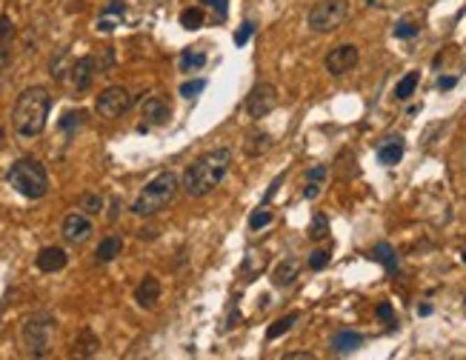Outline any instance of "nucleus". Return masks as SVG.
Listing matches in <instances>:
<instances>
[{"label":"nucleus","instance_id":"nucleus-1","mask_svg":"<svg viewBox=\"0 0 466 360\" xmlns=\"http://www.w3.org/2000/svg\"><path fill=\"white\" fill-rule=\"evenodd\" d=\"M229 166H232V152L226 146H217L186 166L180 177V189L189 197H206L209 192H214L224 183V177L229 174Z\"/></svg>","mask_w":466,"mask_h":360},{"label":"nucleus","instance_id":"nucleus-2","mask_svg":"<svg viewBox=\"0 0 466 360\" xmlns=\"http://www.w3.org/2000/svg\"><path fill=\"white\" fill-rule=\"evenodd\" d=\"M52 112V95L43 86H29L20 92L12 109V126L20 137H38L46 129V120Z\"/></svg>","mask_w":466,"mask_h":360},{"label":"nucleus","instance_id":"nucleus-3","mask_svg":"<svg viewBox=\"0 0 466 360\" xmlns=\"http://www.w3.org/2000/svg\"><path fill=\"white\" fill-rule=\"evenodd\" d=\"M177 189H180V177L175 172H161L154 174L149 183L140 189V195L135 197L132 203V215L138 218H152L158 215L161 209H166L175 197H177Z\"/></svg>","mask_w":466,"mask_h":360},{"label":"nucleus","instance_id":"nucleus-4","mask_svg":"<svg viewBox=\"0 0 466 360\" xmlns=\"http://www.w3.org/2000/svg\"><path fill=\"white\" fill-rule=\"evenodd\" d=\"M9 186L29 197V200H41L46 192H49V174H46V166L35 158H20L9 166Z\"/></svg>","mask_w":466,"mask_h":360},{"label":"nucleus","instance_id":"nucleus-5","mask_svg":"<svg viewBox=\"0 0 466 360\" xmlns=\"http://www.w3.org/2000/svg\"><path fill=\"white\" fill-rule=\"evenodd\" d=\"M52 335H54V317L49 312H38L32 315L23 329H20V340H23V349L32 354V357H46L49 349H52Z\"/></svg>","mask_w":466,"mask_h":360},{"label":"nucleus","instance_id":"nucleus-6","mask_svg":"<svg viewBox=\"0 0 466 360\" xmlns=\"http://www.w3.org/2000/svg\"><path fill=\"white\" fill-rule=\"evenodd\" d=\"M349 17V0H321V3H315L312 9H309V29L318 35H329L335 32V29L340 26Z\"/></svg>","mask_w":466,"mask_h":360},{"label":"nucleus","instance_id":"nucleus-7","mask_svg":"<svg viewBox=\"0 0 466 360\" xmlns=\"http://www.w3.org/2000/svg\"><path fill=\"white\" fill-rule=\"evenodd\" d=\"M129 106H132V98H129V92H126L123 86H109V89H103V92L98 95V100H95V112H98L101 117H106V120H115V117H120V114H126Z\"/></svg>","mask_w":466,"mask_h":360},{"label":"nucleus","instance_id":"nucleus-8","mask_svg":"<svg viewBox=\"0 0 466 360\" xmlns=\"http://www.w3.org/2000/svg\"><path fill=\"white\" fill-rule=\"evenodd\" d=\"M246 114H249L252 120H261L266 117L275 106H277V89L272 83H258L249 95H246Z\"/></svg>","mask_w":466,"mask_h":360},{"label":"nucleus","instance_id":"nucleus-9","mask_svg":"<svg viewBox=\"0 0 466 360\" xmlns=\"http://www.w3.org/2000/svg\"><path fill=\"white\" fill-rule=\"evenodd\" d=\"M358 60H361V49L352 46V43H344V46L329 49V54H326V60H323V66H326L329 75L340 77V75L352 72V69L358 66Z\"/></svg>","mask_w":466,"mask_h":360},{"label":"nucleus","instance_id":"nucleus-10","mask_svg":"<svg viewBox=\"0 0 466 360\" xmlns=\"http://www.w3.org/2000/svg\"><path fill=\"white\" fill-rule=\"evenodd\" d=\"M92 234H95V226H92L89 215H83V212L66 215V220H64V240H66V243L80 246V243H86Z\"/></svg>","mask_w":466,"mask_h":360},{"label":"nucleus","instance_id":"nucleus-11","mask_svg":"<svg viewBox=\"0 0 466 360\" xmlns=\"http://www.w3.org/2000/svg\"><path fill=\"white\" fill-rule=\"evenodd\" d=\"M35 263H38V269H41L43 275H54V272H60V269H66L69 257H66V252L60 249V246H46V249L38 252Z\"/></svg>","mask_w":466,"mask_h":360},{"label":"nucleus","instance_id":"nucleus-12","mask_svg":"<svg viewBox=\"0 0 466 360\" xmlns=\"http://www.w3.org/2000/svg\"><path fill=\"white\" fill-rule=\"evenodd\" d=\"M161 280L158 278H152V275H146L140 283H138V289H135V303L140 306V309H152L154 303L161 300Z\"/></svg>","mask_w":466,"mask_h":360},{"label":"nucleus","instance_id":"nucleus-13","mask_svg":"<svg viewBox=\"0 0 466 360\" xmlns=\"http://www.w3.org/2000/svg\"><path fill=\"white\" fill-rule=\"evenodd\" d=\"M95 69H98L95 57H78L75 60V66H72L69 75H72V83H75L78 92H83V89L92 86V80H95Z\"/></svg>","mask_w":466,"mask_h":360},{"label":"nucleus","instance_id":"nucleus-14","mask_svg":"<svg viewBox=\"0 0 466 360\" xmlns=\"http://www.w3.org/2000/svg\"><path fill=\"white\" fill-rule=\"evenodd\" d=\"M143 120H149V123H166L169 120V103L163 95H154V98H146L143 100Z\"/></svg>","mask_w":466,"mask_h":360},{"label":"nucleus","instance_id":"nucleus-15","mask_svg":"<svg viewBox=\"0 0 466 360\" xmlns=\"http://www.w3.org/2000/svg\"><path fill=\"white\" fill-rule=\"evenodd\" d=\"M298 272H300L298 260H295V257H286V260H281V263H277V269L272 272V280H275V286L286 289V286H292V283L298 280Z\"/></svg>","mask_w":466,"mask_h":360},{"label":"nucleus","instance_id":"nucleus-16","mask_svg":"<svg viewBox=\"0 0 466 360\" xmlns=\"http://www.w3.org/2000/svg\"><path fill=\"white\" fill-rule=\"evenodd\" d=\"M361 346H363V338L358 332H352V329H340V332L335 335V340H332V349L337 354H349V352H355Z\"/></svg>","mask_w":466,"mask_h":360},{"label":"nucleus","instance_id":"nucleus-17","mask_svg":"<svg viewBox=\"0 0 466 360\" xmlns=\"http://www.w3.org/2000/svg\"><path fill=\"white\" fill-rule=\"evenodd\" d=\"M120 252H123V240H120L117 234H109V237H103L101 243H98V249H95V260H98V263H112Z\"/></svg>","mask_w":466,"mask_h":360},{"label":"nucleus","instance_id":"nucleus-18","mask_svg":"<svg viewBox=\"0 0 466 360\" xmlns=\"http://www.w3.org/2000/svg\"><path fill=\"white\" fill-rule=\"evenodd\" d=\"M177 66H180V72H186V75H189V72H198V69L206 66V54L198 52V49H186V52H180Z\"/></svg>","mask_w":466,"mask_h":360},{"label":"nucleus","instance_id":"nucleus-19","mask_svg":"<svg viewBox=\"0 0 466 360\" xmlns=\"http://www.w3.org/2000/svg\"><path fill=\"white\" fill-rule=\"evenodd\" d=\"M400 158H403V140H398V137L378 149V160L384 166H395V163H400Z\"/></svg>","mask_w":466,"mask_h":360},{"label":"nucleus","instance_id":"nucleus-20","mask_svg":"<svg viewBox=\"0 0 466 360\" xmlns=\"http://www.w3.org/2000/svg\"><path fill=\"white\" fill-rule=\"evenodd\" d=\"M418 83H421V72H409L407 77H403V80L395 86V98H398V100H409V98L415 95Z\"/></svg>","mask_w":466,"mask_h":360},{"label":"nucleus","instance_id":"nucleus-21","mask_svg":"<svg viewBox=\"0 0 466 360\" xmlns=\"http://www.w3.org/2000/svg\"><path fill=\"white\" fill-rule=\"evenodd\" d=\"M98 346H101V343H98V338L92 335L89 329H83L80 338L75 340V352H72V354H78V357H80V354H83V357H89V354H95V352H98Z\"/></svg>","mask_w":466,"mask_h":360},{"label":"nucleus","instance_id":"nucleus-22","mask_svg":"<svg viewBox=\"0 0 466 360\" xmlns=\"http://www.w3.org/2000/svg\"><path fill=\"white\" fill-rule=\"evenodd\" d=\"M295 323H298V315H295V312H292V315H284L281 320H275V323L266 329V340H277L281 335H286Z\"/></svg>","mask_w":466,"mask_h":360},{"label":"nucleus","instance_id":"nucleus-23","mask_svg":"<svg viewBox=\"0 0 466 360\" xmlns=\"http://www.w3.org/2000/svg\"><path fill=\"white\" fill-rule=\"evenodd\" d=\"M272 218H275L272 206H269V203H263V206H258L255 212L249 215V229H252V232H261V229H266V226L272 223Z\"/></svg>","mask_w":466,"mask_h":360},{"label":"nucleus","instance_id":"nucleus-24","mask_svg":"<svg viewBox=\"0 0 466 360\" xmlns=\"http://www.w3.org/2000/svg\"><path fill=\"white\" fill-rule=\"evenodd\" d=\"M180 26H183V29H198V26H203V9H201V6L183 9V12H180Z\"/></svg>","mask_w":466,"mask_h":360},{"label":"nucleus","instance_id":"nucleus-25","mask_svg":"<svg viewBox=\"0 0 466 360\" xmlns=\"http://www.w3.org/2000/svg\"><path fill=\"white\" fill-rule=\"evenodd\" d=\"M418 32H421V26H418L415 20H398L395 29H392V35H395L398 40H409V38H415Z\"/></svg>","mask_w":466,"mask_h":360},{"label":"nucleus","instance_id":"nucleus-26","mask_svg":"<svg viewBox=\"0 0 466 360\" xmlns=\"http://www.w3.org/2000/svg\"><path fill=\"white\" fill-rule=\"evenodd\" d=\"M266 149H269V135H266V132H255V135L249 137V146H246V155L258 158L261 152H266Z\"/></svg>","mask_w":466,"mask_h":360},{"label":"nucleus","instance_id":"nucleus-27","mask_svg":"<svg viewBox=\"0 0 466 360\" xmlns=\"http://www.w3.org/2000/svg\"><path fill=\"white\" fill-rule=\"evenodd\" d=\"M375 257H378V263H384L389 269V272H395V269H398V257H395V249L389 243H378L375 246Z\"/></svg>","mask_w":466,"mask_h":360},{"label":"nucleus","instance_id":"nucleus-28","mask_svg":"<svg viewBox=\"0 0 466 360\" xmlns=\"http://www.w3.org/2000/svg\"><path fill=\"white\" fill-rule=\"evenodd\" d=\"M326 234H329V220H326V215H315L312 223H309V237H312V240H323Z\"/></svg>","mask_w":466,"mask_h":360},{"label":"nucleus","instance_id":"nucleus-29","mask_svg":"<svg viewBox=\"0 0 466 360\" xmlns=\"http://www.w3.org/2000/svg\"><path fill=\"white\" fill-rule=\"evenodd\" d=\"M80 206H83L86 215H101L103 212V197L101 195H83Z\"/></svg>","mask_w":466,"mask_h":360},{"label":"nucleus","instance_id":"nucleus-30","mask_svg":"<svg viewBox=\"0 0 466 360\" xmlns=\"http://www.w3.org/2000/svg\"><path fill=\"white\" fill-rule=\"evenodd\" d=\"M326 266H329V252L326 249H318V252L309 255V269H312V272H321V269H326Z\"/></svg>","mask_w":466,"mask_h":360},{"label":"nucleus","instance_id":"nucleus-31","mask_svg":"<svg viewBox=\"0 0 466 360\" xmlns=\"http://www.w3.org/2000/svg\"><path fill=\"white\" fill-rule=\"evenodd\" d=\"M86 120V112H69V114H64V120H60V129L64 132H72L75 126H80Z\"/></svg>","mask_w":466,"mask_h":360},{"label":"nucleus","instance_id":"nucleus-32","mask_svg":"<svg viewBox=\"0 0 466 360\" xmlns=\"http://www.w3.org/2000/svg\"><path fill=\"white\" fill-rule=\"evenodd\" d=\"M203 86H206L203 77H201V80H186V83L180 86V98H195V95H201Z\"/></svg>","mask_w":466,"mask_h":360},{"label":"nucleus","instance_id":"nucleus-33","mask_svg":"<svg viewBox=\"0 0 466 360\" xmlns=\"http://www.w3.org/2000/svg\"><path fill=\"white\" fill-rule=\"evenodd\" d=\"M329 177V169L326 166H312L306 172V180H315V183H323V180Z\"/></svg>","mask_w":466,"mask_h":360},{"label":"nucleus","instance_id":"nucleus-34","mask_svg":"<svg viewBox=\"0 0 466 360\" xmlns=\"http://www.w3.org/2000/svg\"><path fill=\"white\" fill-rule=\"evenodd\" d=\"M321 189H323V183H315V180H306V186H303V197H306V200H315V197H321Z\"/></svg>","mask_w":466,"mask_h":360},{"label":"nucleus","instance_id":"nucleus-35","mask_svg":"<svg viewBox=\"0 0 466 360\" xmlns=\"http://www.w3.org/2000/svg\"><path fill=\"white\" fill-rule=\"evenodd\" d=\"M252 29H255L252 23H243V26H240V32L235 35V46H243V43H249V38H252Z\"/></svg>","mask_w":466,"mask_h":360},{"label":"nucleus","instance_id":"nucleus-36","mask_svg":"<svg viewBox=\"0 0 466 360\" xmlns=\"http://www.w3.org/2000/svg\"><path fill=\"white\" fill-rule=\"evenodd\" d=\"M378 317H381L384 323H395V309H392L389 303H381V306H378Z\"/></svg>","mask_w":466,"mask_h":360},{"label":"nucleus","instance_id":"nucleus-37","mask_svg":"<svg viewBox=\"0 0 466 360\" xmlns=\"http://www.w3.org/2000/svg\"><path fill=\"white\" fill-rule=\"evenodd\" d=\"M203 3H206V6H212L217 15L224 17V15H226V6H229V0H203Z\"/></svg>","mask_w":466,"mask_h":360},{"label":"nucleus","instance_id":"nucleus-38","mask_svg":"<svg viewBox=\"0 0 466 360\" xmlns=\"http://www.w3.org/2000/svg\"><path fill=\"white\" fill-rule=\"evenodd\" d=\"M455 83H458L455 77H441V80H438V89H444V92H446V89H452Z\"/></svg>","mask_w":466,"mask_h":360},{"label":"nucleus","instance_id":"nucleus-39","mask_svg":"<svg viewBox=\"0 0 466 360\" xmlns=\"http://www.w3.org/2000/svg\"><path fill=\"white\" fill-rule=\"evenodd\" d=\"M309 357H312L309 352H292V354H286L284 360H309Z\"/></svg>","mask_w":466,"mask_h":360},{"label":"nucleus","instance_id":"nucleus-40","mask_svg":"<svg viewBox=\"0 0 466 360\" xmlns=\"http://www.w3.org/2000/svg\"><path fill=\"white\" fill-rule=\"evenodd\" d=\"M463 263H466V252H463Z\"/></svg>","mask_w":466,"mask_h":360}]
</instances>
